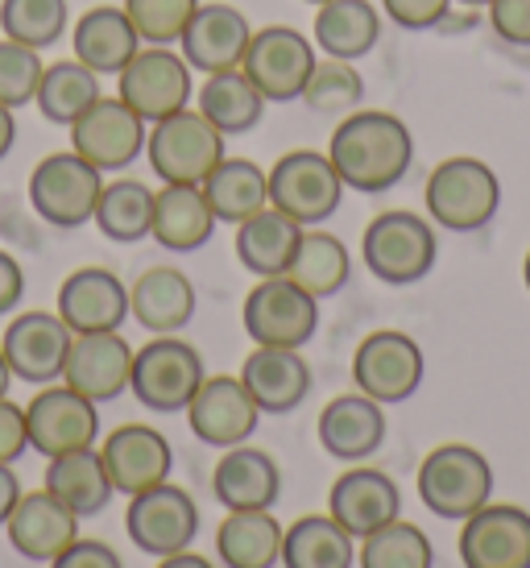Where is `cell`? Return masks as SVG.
<instances>
[{"mask_svg": "<svg viewBox=\"0 0 530 568\" xmlns=\"http://www.w3.org/2000/svg\"><path fill=\"white\" fill-rule=\"evenodd\" d=\"M360 257L377 283L415 286L436 270V229L415 212H381L369 221L365 237H360Z\"/></svg>", "mask_w": 530, "mask_h": 568, "instance_id": "obj_4", "label": "cell"}, {"mask_svg": "<svg viewBox=\"0 0 530 568\" xmlns=\"http://www.w3.org/2000/svg\"><path fill=\"white\" fill-rule=\"evenodd\" d=\"M298 100L319 116H348L365 100V80H360L357 67L344 63V59H315Z\"/></svg>", "mask_w": 530, "mask_h": 568, "instance_id": "obj_43", "label": "cell"}, {"mask_svg": "<svg viewBox=\"0 0 530 568\" xmlns=\"http://www.w3.org/2000/svg\"><path fill=\"white\" fill-rule=\"evenodd\" d=\"M427 216L448 229V233H481L485 224L498 216L501 207V183L493 166H485L481 159H456L439 162L431 179H427Z\"/></svg>", "mask_w": 530, "mask_h": 568, "instance_id": "obj_2", "label": "cell"}, {"mask_svg": "<svg viewBox=\"0 0 530 568\" xmlns=\"http://www.w3.org/2000/svg\"><path fill=\"white\" fill-rule=\"evenodd\" d=\"M26 427H30V448L42 457H63L75 448H95L100 440V407L92 398L75 395L71 386H42L26 407Z\"/></svg>", "mask_w": 530, "mask_h": 568, "instance_id": "obj_15", "label": "cell"}, {"mask_svg": "<svg viewBox=\"0 0 530 568\" xmlns=\"http://www.w3.org/2000/svg\"><path fill=\"white\" fill-rule=\"evenodd\" d=\"M125 531L133 539V548H141L145 556H157V560L187 552L200 536V506L183 486L162 481V486L129 498Z\"/></svg>", "mask_w": 530, "mask_h": 568, "instance_id": "obj_14", "label": "cell"}, {"mask_svg": "<svg viewBox=\"0 0 530 568\" xmlns=\"http://www.w3.org/2000/svg\"><path fill=\"white\" fill-rule=\"evenodd\" d=\"M282 527L269 510H228L216 531V556L224 568L282 565Z\"/></svg>", "mask_w": 530, "mask_h": 568, "instance_id": "obj_34", "label": "cell"}, {"mask_svg": "<svg viewBox=\"0 0 530 568\" xmlns=\"http://www.w3.org/2000/svg\"><path fill=\"white\" fill-rule=\"evenodd\" d=\"M381 9L390 17L394 26H402V30H436L439 21L448 17L452 9V0H381Z\"/></svg>", "mask_w": 530, "mask_h": 568, "instance_id": "obj_46", "label": "cell"}, {"mask_svg": "<svg viewBox=\"0 0 530 568\" xmlns=\"http://www.w3.org/2000/svg\"><path fill=\"white\" fill-rule=\"evenodd\" d=\"M249 21L233 4H200L191 26L179 38V54L187 59L191 71L200 75H220V71H236L245 50H249Z\"/></svg>", "mask_w": 530, "mask_h": 568, "instance_id": "obj_22", "label": "cell"}, {"mask_svg": "<svg viewBox=\"0 0 530 568\" xmlns=\"http://www.w3.org/2000/svg\"><path fill=\"white\" fill-rule=\"evenodd\" d=\"M4 531H9V544L17 548V556L50 565L54 556L67 552L79 539V515L59 503L50 489H33V494H21Z\"/></svg>", "mask_w": 530, "mask_h": 568, "instance_id": "obj_23", "label": "cell"}, {"mask_svg": "<svg viewBox=\"0 0 530 568\" xmlns=\"http://www.w3.org/2000/svg\"><path fill=\"white\" fill-rule=\"evenodd\" d=\"M92 224L116 245H137L154 229V191L137 179H112L100 191Z\"/></svg>", "mask_w": 530, "mask_h": 568, "instance_id": "obj_40", "label": "cell"}, {"mask_svg": "<svg viewBox=\"0 0 530 568\" xmlns=\"http://www.w3.org/2000/svg\"><path fill=\"white\" fill-rule=\"evenodd\" d=\"M200 104L195 109L224 133V138H241L249 129L262 125L265 116V95L249 83V75L236 71H220V75H203L200 83Z\"/></svg>", "mask_w": 530, "mask_h": 568, "instance_id": "obj_36", "label": "cell"}, {"mask_svg": "<svg viewBox=\"0 0 530 568\" xmlns=\"http://www.w3.org/2000/svg\"><path fill=\"white\" fill-rule=\"evenodd\" d=\"M59 316L75 336L83 332H121L129 320V286L100 266H83L67 274L59 286Z\"/></svg>", "mask_w": 530, "mask_h": 568, "instance_id": "obj_24", "label": "cell"}, {"mask_svg": "<svg viewBox=\"0 0 530 568\" xmlns=\"http://www.w3.org/2000/svg\"><path fill=\"white\" fill-rule=\"evenodd\" d=\"M71 341H75V332L67 328L59 312H26L4 328L0 353L13 369V378L30 382V386H50L63 378Z\"/></svg>", "mask_w": 530, "mask_h": 568, "instance_id": "obj_16", "label": "cell"}, {"mask_svg": "<svg viewBox=\"0 0 530 568\" xmlns=\"http://www.w3.org/2000/svg\"><path fill=\"white\" fill-rule=\"evenodd\" d=\"M452 4H468V9H489V0H452Z\"/></svg>", "mask_w": 530, "mask_h": 568, "instance_id": "obj_55", "label": "cell"}, {"mask_svg": "<svg viewBox=\"0 0 530 568\" xmlns=\"http://www.w3.org/2000/svg\"><path fill=\"white\" fill-rule=\"evenodd\" d=\"M224 133H220L200 109H183L150 125L145 138V159L154 166L162 183H183V187H203V179L228 159L224 150Z\"/></svg>", "mask_w": 530, "mask_h": 568, "instance_id": "obj_3", "label": "cell"}, {"mask_svg": "<svg viewBox=\"0 0 530 568\" xmlns=\"http://www.w3.org/2000/svg\"><path fill=\"white\" fill-rule=\"evenodd\" d=\"M298 241H303V224L269 204L257 216L236 224V257L257 278H282L291 270Z\"/></svg>", "mask_w": 530, "mask_h": 568, "instance_id": "obj_31", "label": "cell"}, {"mask_svg": "<svg viewBox=\"0 0 530 568\" xmlns=\"http://www.w3.org/2000/svg\"><path fill=\"white\" fill-rule=\"evenodd\" d=\"M187 424L195 440L207 448H236V444H249L262 424V410L249 398L245 382L233 374H216V378H203V386L187 403Z\"/></svg>", "mask_w": 530, "mask_h": 568, "instance_id": "obj_17", "label": "cell"}, {"mask_svg": "<svg viewBox=\"0 0 530 568\" xmlns=\"http://www.w3.org/2000/svg\"><path fill=\"white\" fill-rule=\"evenodd\" d=\"M241 320H245V332H249L253 345L303 348L319 328V300L298 291L286 274L282 278H262L245 295Z\"/></svg>", "mask_w": 530, "mask_h": 568, "instance_id": "obj_10", "label": "cell"}, {"mask_svg": "<svg viewBox=\"0 0 530 568\" xmlns=\"http://www.w3.org/2000/svg\"><path fill=\"white\" fill-rule=\"evenodd\" d=\"M100 457L109 465L116 494H129V498H137L145 489L171 481V469H174L171 440L150 424H125L116 427V432H109L104 444H100Z\"/></svg>", "mask_w": 530, "mask_h": 568, "instance_id": "obj_20", "label": "cell"}, {"mask_svg": "<svg viewBox=\"0 0 530 568\" xmlns=\"http://www.w3.org/2000/svg\"><path fill=\"white\" fill-rule=\"evenodd\" d=\"M328 515L340 523L353 539H365L381 531L386 523L402 519V489L390 474L357 465L332 481L328 494Z\"/></svg>", "mask_w": 530, "mask_h": 568, "instance_id": "obj_19", "label": "cell"}, {"mask_svg": "<svg viewBox=\"0 0 530 568\" xmlns=\"http://www.w3.org/2000/svg\"><path fill=\"white\" fill-rule=\"evenodd\" d=\"M100 95H104L100 92V75H95L92 67H83L79 59H63V63H50L42 71L33 104H38V112L47 116L50 125L71 129Z\"/></svg>", "mask_w": 530, "mask_h": 568, "instance_id": "obj_39", "label": "cell"}, {"mask_svg": "<svg viewBox=\"0 0 530 568\" xmlns=\"http://www.w3.org/2000/svg\"><path fill=\"white\" fill-rule=\"evenodd\" d=\"M42 50L21 47L13 38H0V104L4 109H26L38 95V83H42Z\"/></svg>", "mask_w": 530, "mask_h": 568, "instance_id": "obj_45", "label": "cell"}, {"mask_svg": "<svg viewBox=\"0 0 530 568\" xmlns=\"http://www.w3.org/2000/svg\"><path fill=\"white\" fill-rule=\"evenodd\" d=\"M42 481H47L42 489H50L59 503L71 506L79 519L100 515L112 503V494H116L100 448H75V453H63V457H50Z\"/></svg>", "mask_w": 530, "mask_h": 568, "instance_id": "obj_32", "label": "cell"}, {"mask_svg": "<svg viewBox=\"0 0 530 568\" xmlns=\"http://www.w3.org/2000/svg\"><path fill=\"white\" fill-rule=\"evenodd\" d=\"M357 539L332 515H303L282 531V568H353Z\"/></svg>", "mask_w": 530, "mask_h": 568, "instance_id": "obj_35", "label": "cell"}, {"mask_svg": "<svg viewBox=\"0 0 530 568\" xmlns=\"http://www.w3.org/2000/svg\"><path fill=\"white\" fill-rule=\"evenodd\" d=\"M9 386H13V369H9V362H4V353H0V398L9 395Z\"/></svg>", "mask_w": 530, "mask_h": 568, "instance_id": "obj_54", "label": "cell"}, {"mask_svg": "<svg viewBox=\"0 0 530 568\" xmlns=\"http://www.w3.org/2000/svg\"><path fill=\"white\" fill-rule=\"evenodd\" d=\"M489 26L501 42L530 50V0H489Z\"/></svg>", "mask_w": 530, "mask_h": 568, "instance_id": "obj_47", "label": "cell"}, {"mask_svg": "<svg viewBox=\"0 0 530 568\" xmlns=\"http://www.w3.org/2000/svg\"><path fill=\"white\" fill-rule=\"evenodd\" d=\"M203 378H207V369H203L200 348L179 341V336H154L150 345L133 348L129 390L145 410H157V415L187 410Z\"/></svg>", "mask_w": 530, "mask_h": 568, "instance_id": "obj_6", "label": "cell"}, {"mask_svg": "<svg viewBox=\"0 0 530 568\" xmlns=\"http://www.w3.org/2000/svg\"><path fill=\"white\" fill-rule=\"evenodd\" d=\"M26 295V270L9 250H0V316L17 312V303Z\"/></svg>", "mask_w": 530, "mask_h": 568, "instance_id": "obj_50", "label": "cell"}, {"mask_svg": "<svg viewBox=\"0 0 530 568\" xmlns=\"http://www.w3.org/2000/svg\"><path fill=\"white\" fill-rule=\"evenodd\" d=\"M249 398L262 415H291L303 407V398L312 395V365L303 362L298 348H253L241 374Z\"/></svg>", "mask_w": 530, "mask_h": 568, "instance_id": "obj_26", "label": "cell"}, {"mask_svg": "<svg viewBox=\"0 0 530 568\" xmlns=\"http://www.w3.org/2000/svg\"><path fill=\"white\" fill-rule=\"evenodd\" d=\"M30 453V427H26V407L13 398H0V465H17Z\"/></svg>", "mask_w": 530, "mask_h": 568, "instance_id": "obj_48", "label": "cell"}, {"mask_svg": "<svg viewBox=\"0 0 530 568\" xmlns=\"http://www.w3.org/2000/svg\"><path fill=\"white\" fill-rule=\"evenodd\" d=\"M121 9L133 21L141 47H174L191 26L200 0H125Z\"/></svg>", "mask_w": 530, "mask_h": 568, "instance_id": "obj_44", "label": "cell"}, {"mask_svg": "<svg viewBox=\"0 0 530 568\" xmlns=\"http://www.w3.org/2000/svg\"><path fill=\"white\" fill-rule=\"evenodd\" d=\"M137 50H141V38L121 4L88 9V13L71 26V59H79L83 67H92L100 80H104V75H121Z\"/></svg>", "mask_w": 530, "mask_h": 568, "instance_id": "obj_29", "label": "cell"}, {"mask_svg": "<svg viewBox=\"0 0 530 568\" xmlns=\"http://www.w3.org/2000/svg\"><path fill=\"white\" fill-rule=\"evenodd\" d=\"M50 568H125V565H121V556L112 552L109 544H100V539H75L67 552H59L50 560Z\"/></svg>", "mask_w": 530, "mask_h": 568, "instance_id": "obj_49", "label": "cell"}, {"mask_svg": "<svg viewBox=\"0 0 530 568\" xmlns=\"http://www.w3.org/2000/svg\"><path fill=\"white\" fill-rule=\"evenodd\" d=\"M157 568H216L212 565V560H203L200 552H174V556H162V560H157Z\"/></svg>", "mask_w": 530, "mask_h": 568, "instance_id": "obj_53", "label": "cell"}, {"mask_svg": "<svg viewBox=\"0 0 530 568\" xmlns=\"http://www.w3.org/2000/svg\"><path fill=\"white\" fill-rule=\"evenodd\" d=\"M71 26L67 0H0V30L21 47L50 50Z\"/></svg>", "mask_w": 530, "mask_h": 568, "instance_id": "obj_42", "label": "cell"}, {"mask_svg": "<svg viewBox=\"0 0 530 568\" xmlns=\"http://www.w3.org/2000/svg\"><path fill=\"white\" fill-rule=\"evenodd\" d=\"M315 67L312 38H303L295 26H265L253 30L249 50L241 59V71L265 95V104H291L303 95L307 75Z\"/></svg>", "mask_w": 530, "mask_h": 568, "instance_id": "obj_12", "label": "cell"}, {"mask_svg": "<svg viewBox=\"0 0 530 568\" xmlns=\"http://www.w3.org/2000/svg\"><path fill=\"white\" fill-rule=\"evenodd\" d=\"M381 38V13L369 0H328L315 13V47L324 59H344L357 63Z\"/></svg>", "mask_w": 530, "mask_h": 568, "instance_id": "obj_33", "label": "cell"}, {"mask_svg": "<svg viewBox=\"0 0 530 568\" xmlns=\"http://www.w3.org/2000/svg\"><path fill=\"white\" fill-rule=\"evenodd\" d=\"M522 283H527V291H530V253H527V262H522Z\"/></svg>", "mask_w": 530, "mask_h": 568, "instance_id": "obj_56", "label": "cell"}, {"mask_svg": "<svg viewBox=\"0 0 530 568\" xmlns=\"http://www.w3.org/2000/svg\"><path fill=\"white\" fill-rule=\"evenodd\" d=\"M116 95L137 112L145 125H157L174 112L191 109L195 71L171 47H141L129 67L116 75Z\"/></svg>", "mask_w": 530, "mask_h": 568, "instance_id": "obj_8", "label": "cell"}, {"mask_svg": "<svg viewBox=\"0 0 530 568\" xmlns=\"http://www.w3.org/2000/svg\"><path fill=\"white\" fill-rule=\"evenodd\" d=\"M203 195L220 224H241L269 204V174L253 159H224L203 179Z\"/></svg>", "mask_w": 530, "mask_h": 568, "instance_id": "obj_38", "label": "cell"}, {"mask_svg": "<svg viewBox=\"0 0 530 568\" xmlns=\"http://www.w3.org/2000/svg\"><path fill=\"white\" fill-rule=\"evenodd\" d=\"M212 489L224 510H274L282 494V469L265 448L236 444V448H224L212 474Z\"/></svg>", "mask_w": 530, "mask_h": 568, "instance_id": "obj_28", "label": "cell"}, {"mask_svg": "<svg viewBox=\"0 0 530 568\" xmlns=\"http://www.w3.org/2000/svg\"><path fill=\"white\" fill-rule=\"evenodd\" d=\"M307 4H328V0H307Z\"/></svg>", "mask_w": 530, "mask_h": 568, "instance_id": "obj_57", "label": "cell"}, {"mask_svg": "<svg viewBox=\"0 0 530 568\" xmlns=\"http://www.w3.org/2000/svg\"><path fill=\"white\" fill-rule=\"evenodd\" d=\"M465 568H530V515L522 506L485 503L460 531Z\"/></svg>", "mask_w": 530, "mask_h": 568, "instance_id": "obj_21", "label": "cell"}, {"mask_svg": "<svg viewBox=\"0 0 530 568\" xmlns=\"http://www.w3.org/2000/svg\"><path fill=\"white\" fill-rule=\"evenodd\" d=\"M104 191V174L92 162H83L75 150H59L33 166L30 174V204L54 229H79L92 224L95 204Z\"/></svg>", "mask_w": 530, "mask_h": 568, "instance_id": "obj_9", "label": "cell"}, {"mask_svg": "<svg viewBox=\"0 0 530 568\" xmlns=\"http://www.w3.org/2000/svg\"><path fill=\"white\" fill-rule=\"evenodd\" d=\"M129 378H133V345L125 336L121 332H83L71 341L59 382L100 407V403L125 395Z\"/></svg>", "mask_w": 530, "mask_h": 568, "instance_id": "obj_18", "label": "cell"}, {"mask_svg": "<svg viewBox=\"0 0 530 568\" xmlns=\"http://www.w3.org/2000/svg\"><path fill=\"white\" fill-rule=\"evenodd\" d=\"M265 174H269V207L286 212L303 229L332 221L348 191L332 159L319 150H291Z\"/></svg>", "mask_w": 530, "mask_h": 568, "instance_id": "obj_7", "label": "cell"}, {"mask_svg": "<svg viewBox=\"0 0 530 568\" xmlns=\"http://www.w3.org/2000/svg\"><path fill=\"white\" fill-rule=\"evenodd\" d=\"M328 159L348 191L381 195L398 187L415 162V138L402 116L381 109H357L332 129Z\"/></svg>", "mask_w": 530, "mask_h": 568, "instance_id": "obj_1", "label": "cell"}, {"mask_svg": "<svg viewBox=\"0 0 530 568\" xmlns=\"http://www.w3.org/2000/svg\"><path fill=\"white\" fill-rule=\"evenodd\" d=\"M67 133H71V150L79 159L92 162L100 174H116L145 154L150 125L129 109L121 95H100Z\"/></svg>", "mask_w": 530, "mask_h": 568, "instance_id": "obj_11", "label": "cell"}, {"mask_svg": "<svg viewBox=\"0 0 530 568\" xmlns=\"http://www.w3.org/2000/svg\"><path fill=\"white\" fill-rule=\"evenodd\" d=\"M13 142H17V116H13V109L0 104V159H9Z\"/></svg>", "mask_w": 530, "mask_h": 568, "instance_id": "obj_52", "label": "cell"}, {"mask_svg": "<svg viewBox=\"0 0 530 568\" xmlns=\"http://www.w3.org/2000/svg\"><path fill=\"white\" fill-rule=\"evenodd\" d=\"M17 503H21V481H17L13 465H0V527L9 523Z\"/></svg>", "mask_w": 530, "mask_h": 568, "instance_id": "obj_51", "label": "cell"}, {"mask_svg": "<svg viewBox=\"0 0 530 568\" xmlns=\"http://www.w3.org/2000/svg\"><path fill=\"white\" fill-rule=\"evenodd\" d=\"M319 448L344 465L369 460L386 444V410L369 395H340L319 410Z\"/></svg>", "mask_w": 530, "mask_h": 568, "instance_id": "obj_25", "label": "cell"}, {"mask_svg": "<svg viewBox=\"0 0 530 568\" xmlns=\"http://www.w3.org/2000/svg\"><path fill=\"white\" fill-rule=\"evenodd\" d=\"M195 283L174 266H150L129 286V316L154 336H179L195 320Z\"/></svg>", "mask_w": 530, "mask_h": 568, "instance_id": "obj_27", "label": "cell"}, {"mask_svg": "<svg viewBox=\"0 0 530 568\" xmlns=\"http://www.w3.org/2000/svg\"><path fill=\"white\" fill-rule=\"evenodd\" d=\"M216 212L207 204L203 187H183V183H162L154 191V229L150 237L171 253L203 250L216 233Z\"/></svg>", "mask_w": 530, "mask_h": 568, "instance_id": "obj_30", "label": "cell"}, {"mask_svg": "<svg viewBox=\"0 0 530 568\" xmlns=\"http://www.w3.org/2000/svg\"><path fill=\"white\" fill-rule=\"evenodd\" d=\"M419 498L439 519L465 523L493 498V469L472 444H439L419 465Z\"/></svg>", "mask_w": 530, "mask_h": 568, "instance_id": "obj_5", "label": "cell"}, {"mask_svg": "<svg viewBox=\"0 0 530 568\" xmlns=\"http://www.w3.org/2000/svg\"><path fill=\"white\" fill-rule=\"evenodd\" d=\"M360 568H436V548L422 527L406 519L386 523L381 531L360 539L357 548Z\"/></svg>", "mask_w": 530, "mask_h": 568, "instance_id": "obj_41", "label": "cell"}, {"mask_svg": "<svg viewBox=\"0 0 530 568\" xmlns=\"http://www.w3.org/2000/svg\"><path fill=\"white\" fill-rule=\"evenodd\" d=\"M286 278L298 291H307L312 300H332L353 278V257H348L340 237H332L324 229H303V241H298L295 257H291Z\"/></svg>", "mask_w": 530, "mask_h": 568, "instance_id": "obj_37", "label": "cell"}, {"mask_svg": "<svg viewBox=\"0 0 530 568\" xmlns=\"http://www.w3.org/2000/svg\"><path fill=\"white\" fill-rule=\"evenodd\" d=\"M422 348L415 336H406L398 328L369 332L357 345L353 357V382H357L360 395H369L381 407L406 403L422 386Z\"/></svg>", "mask_w": 530, "mask_h": 568, "instance_id": "obj_13", "label": "cell"}]
</instances>
